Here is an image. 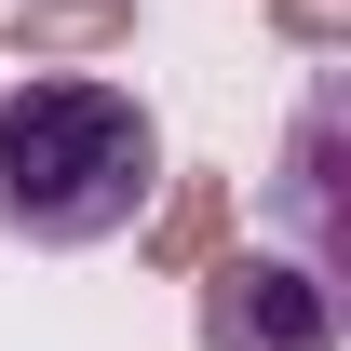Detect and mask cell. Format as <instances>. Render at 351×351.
I'll list each match as a JSON object with an SVG mask.
<instances>
[{"label":"cell","instance_id":"cell-1","mask_svg":"<svg viewBox=\"0 0 351 351\" xmlns=\"http://www.w3.org/2000/svg\"><path fill=\"white\" fill-rule=\"evenodd\" d=\"M149 189H162V122L135 82H95V68H41V82L0 95V230L14 243H122L149 230Z\"/></svg>","mask_w":351,"mask_h":351},{"label":"cell","instance_id":"cell-2","mask_svg":"<svg viewBox=\"0 0 351 351\" xmlns=\"http://www.w3.org/2000/svg\"><path fill=\"white\" fill-rule=\"evenodd\" d=\"M189 284H203V351H338V284H311L284 243H230Z\"/></svg>","mask_w":351,"mask_h":351},{"label":"cell","instance_id":"cell-3","mask_svg":"<svg viewBox=\"0 0 351 351\" xmlns=\"http://www.w3.org/2000/svg\"><path fill=\"white\" fill-rule=\"evenodd\" d=\"M270 217L298 230L284 257L311 270V284H338L351 270V203H338V82L298 108V135H284V176H270Z\"/></svg>","mask_w":351,"mask_h":351},{"label":"cell","instance_id":"cell-4","mask_svg":"<svg viewBox=\"0 0 351 351\" xmlns=\"http://www.w3.org/2000/svg\"><path fill=\"white\" fill-rule=\"evenodd\" d=\"M135 41V0H27L14 27H0V54H27V68H54V54H122Z\"/></svg>","mask_w":351,"mask_h":351},{"label":"cell","instance_id":"cell-5","mask_svg":"<svg viewBox=\"0 0 351 351\" xmlns=\"http://www.w3.org/2000/svg\"><path fill=\"white\" fill-rule=\"evenodd\" d=\"M149 257H162V270L230 257V176H176V203L149 217Z\"/></svg>","mask_w":351,"mask_h":351},{"label":"cell","instance_id":"cell-6","mask_svg":"<svg viewBox=\"0 0 351 351\" xmlns=\"http://www.w3.org/2000/svg\"><path fill=\"white\" fill-rule=\"evenodd\" d=\"M270 27H284L298 54H338L351 41V0H270Z\"/></svg>","mask_w":351,"mask_h":351}]
</instances>
